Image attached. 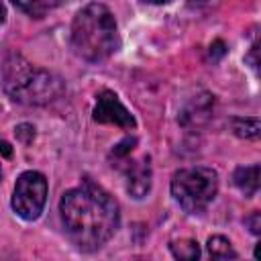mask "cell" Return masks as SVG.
I'll return each instance as SVG.
<instances>
[{"mask_svg":"<svg viewBox=\"0 0 261 261\" xmlns=\"http://www.w3.org/2000/svg\"><path fill=\"white\" fill-rule=\"evenodd\" d=\"M71 47L90 63L104 61L118 49V29L108 6L92 2L77 10L71 22Z\"/></svg>","mask_w":261,"mask_h":261,"instance_id":"7a4b0ae2","label":"cell"},{"mask_svg":"<svg viewBox=\"0 0 261 261\" xmlns=\"http://www.w3.org/2000/svg\"><path fill=\"white\" fill-rule=\"evenodd\" d=\"M59 214L65 234L82 251L100 249L112 239L120 222L118 202L90 179L61 196Z\"/></svg>","mask_w":261,"mask_h":261,"instance_id":"6da1fadb","label":"cell"},{"mask_svg":"<svg viewBox=\"0 0 261 261\" xmlns=\"http://www.w3.org/2000/svg\"><path fill=\"white\" fill-rule=\"evenodd\" d=\"M0 179H2V169H0Z\"/></svg>","mask_w":261,"mask_h":261,"instance_id":"d6986e66","label":"cell"},{"mask_svg":"<svg viewBox=\"0 0 261 261\" xmlns=\"http://www.w3.org/2000/svg\"><path fill=\"white\" fill-rule=\"evenodd\" d=\"M230 128L237 137H243V139H257L261 130L257 118H232Z\"/></svg>","mask_w":261,"mask_h":261,"instance_id":"8fae6325","label":"cell"},{"mask_svg":"<svg viewBox=\"0 0 261 261\" xmlns=\"http://www.w3.org/2000/svg\"><path fill=\"white\" fill-rule=\"evenodd\" d=\"M245 222L251 226V232H253V234H259V232H261V214H259V212H253Z\"/></svg>","mask_w":261,"mask_h":261,"instance_id":"9a60e30c","label":"cell"},{"mask_svg":"<svg viewBox=\"0 0 261 261\" xmlns=\"http://www.w3.org/2000/svg\"><path fill=\"white\" fill-rule=\"evenodd\" d=\"M2 86L12 100L22 104H47L61 94V80L57 75L33 67L20 57L4 63Z\"/></svg>","mask_w":261,"mask_h":261,"instance_id":"3957f363","label":"cell"},{"mask_svg":"<svg viewBox=\"0 0 261 261\" xmlns=\"http://www.w3.org/2000/svg\"><path fill=\"white\" fill-rule=\"evenodd\" d=\"M143 2H149V4H167L171 0H143Z\"/></svg>","mask_w":261,"mask_h":261,"instance_id":"ac0fdd59","label":"cell"},{"mask_svg":"<svg viewBox=\"0 0 261 261\" xmlns=\"http://www.w3.org/2000/svg\"><path fill=\"white\" fill-rule=\"evenodd\" d=\"M126 190L133 198H143L151 190V165L149 159L143 157L141 161L133 163L126 169Z\"/></svg>","mask_w":261,"mask_h":261,"instance_id":"52a82bcc","label":"cell"},{"mask_svg":"<svg viewBox=\"0 0 261 261\" xmlns=\"http://www.w3.org/2000/svg\"><path fill=\"white\" fill-rule=\"evenodd\" d=\"M14 133H16V137H18L24 145H29V143L35 139V128H33L31 124H18V126L14 128Z\"/></svg>","mask_w":261,"mask_h":261,"instance_id":"4fadbf2b","label":"cell"},{"mask_svg":"<svg viewBox=\"0 0 261 261\" xmlns=\"http://www.w3.org/2000/svg\"><path fill=\"white\" fill-rule=\"evenodd\" d=\"M137 143V139H124L122 143H118L116 147H114V151H112V155H116V157H126L128 153H130V149H133V145Z\"/></svg>","mask_w":261,"mask_h":261,"instance_id":"5bb4252c","label":"cell"},{"mask_svg":"<svg viewBox=\"0 0 261 261\" xmlns=\"http://www.w3.org/2000/svg\"><path fill=\"white\" fill-rule=\"evenodd\" d=\"M47 202V179L39 171H24L18 175L12 192V208L24 220L41 216Z\"/></svg>","mask_w":261,"mask_h":261,"instance_id":"5b68a950","label":"cell"},{"mask_svg":"<svg viewBox=\"0 0 261 261\" xmlns=\"http://www.w3.org/2000/svg\"><path fill=\"white\" fill-rule=\"evenodd\" d=\"M218 192V173L210 167H188L173 173L171 194L190 214H202Z\"/></svg>","mask_w":261,"mask_h":261,"instance_id":"277c9868","label":"cell"},{"mask_svg":"<svg viewBox=\"0 0 261 261\" xmlns=\"http://www.w3.org/2000/svg\"><path fill=\"white\" fill-rule=\"evenodd\" d=\"M208 253L214 259H237V251L232 249L230 241L224 237H210L208 239Z\"/></svg>","mask_w":261,"mask_h":261,"instance_id":"30bf717a","label":"cell"},{"mask_svg":"<svg viewBox=\"0 0 261 261\" xmlns=\"http://www.w3.org/2000/svg\"><path fill=\"white\" fill-rule=\"evenodd\" d=\"M169 247H171L173 257H177V259L192 261V259H198V257H200V247H198V243L192 241V239H179V241H173Z\"/></svg>","mask_w":261,"mask_h":261,"instance_id":"7c38bea8","label":"cell"},{"mask_svg":"<svg viewBox=\"0 0 261 261\" xmlns=\"http://www.w3.org/2000/svg\"><path fill=\"white\" fill-rule=\"evenodd\" d=\"M0 155H2V157H10V155H12V147H10L6 141H0Z\"/></svg>","mask_w":261,"mask_h":261,"instance_id":"2e32d148","label":"cell"},{"mask_svg":"<svg viewBox=\"0 0 261 261\" xmlns=\"http://www.w3.org/2000/svg\"><path fill=\"white\" fill-rule=\"evenodd\" d=\"M232 181L247 198L255 196L259 190V165L255 163V165H247V167H237Z\"/></svg>","mask_w":261,"mask_h":261,"instance_id":"ba28073f","label":"cell"},{"mask_svg":"<svg viewBox=\"0 0 261 261\" xmlns=\"http://www.w3.org/2000/svg\"><path fill=\"white\" fill-rule=\"evenodd\" d=\"M65 0H12V4L16 8H20L22 12H27L29 16H35V18L49 14L51 10H55Z\"/></svg>","mask_w":261,"mask_h":261,"instance_id":"9c48e42d","label":"cell"},{"mask_svg":"<svg viewBox=\"0 0 261 261\" xmlns=\"http://www.w3.org/2000/svg\"><path fill=\"white\" fill-rule=\"evenodd\" d=\"M4 16H6V8H4V4H2V0H0V24L4 22Z\"/></svg>","mask_w":261,"mask_h":261,"instance_id":"e0dca14e","label":"cell"},{"mask_svg":"<svg viewBox=\"0 0 261 261\" xmlns=\"http://www.w3.org/2000/svg\"><path fill=\"white\" fill-rule=\"evenodd\" d=\"M94 120L104 124H114L120 128H135L137 122L133 114L124 108V104L118 100V96L110 90H104L98 94V102L94 108Z\"/></svg>","mask_w":261,"mask_h":261,"instance_id":"8992f818","label":"cell"}]
</instances>
